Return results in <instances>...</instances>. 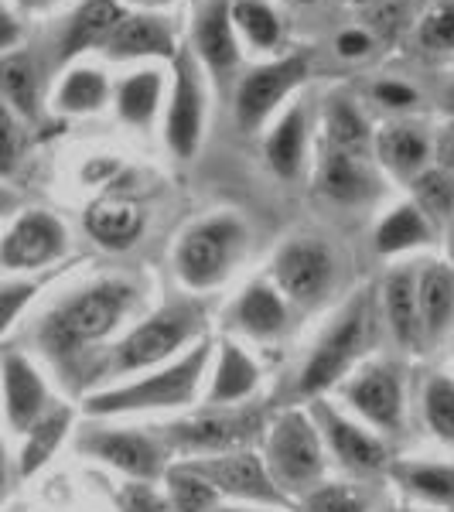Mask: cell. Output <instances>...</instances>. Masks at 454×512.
Segmentation results:
<instances>
[{"label": "cell", "instance_id": "1", "mask_svg": "<svg viewBox=\"0 0 454 512\" xmlns=\"http://www.w3.org/2000/svg\"><path fill=\"white\" fill-rule=\"evenodd\" d=\"M205 362H209V345H198V349H192L185 359L158 376H147L134 386L93 396L89 400V414H130V410L151 407H181V403H188L195 396Z\"/></svg>", "mask_w": 454, "mask_h": 512}, {"label": "cell", "instance_id": "2", "mask_svg": "<svg viewBox=\"0 0 454 512\" xmlns=\"http://www.w3.org/2000/svg\"><path fill=\"white\" fill-rule=\"evenodd\" d=\"M130 287L127 284H99L82 291L76 301H69L62 311H55V318L48 321V342L59 352L65 349H79L86 342H96L106 332H113V325L120 321L123 308L130 304Z\"/></svg>", "mask_w": 454, "mask_h": 512}, {"label": "cell", "instance_id": "3", "mask_svg": "<svg viewBox=\"0 0 454 512\" xmlns=\"http://www.w3.org/2000/svg\"><path fill=\"white\" fill-rule=\"evenodd\" d=\"M243 239V226L229 216L198 222L195 229H188L178 246V274L192 287L219 284L226 277L233 256L239 253V246H243Z\"/></svg>", "mask_w": 454, "mask_h": 512}, {"label": "cell", "instance_id": "4", "mask_svg": "<svg viewBox=\"0 0 454 512\" xmlns=\"http://www.w3.org/2000/svg\"><path fill=\"white\" fill-rule=\"evenodd\" d=\"M321 468V441L315 434V427L308 424V417L301 414H287L277 420L274 437H270V475L277 485L284 489H308L318 482Z\"/></svg>", "mask_w": 454, "mask_h": 512}, {"label": "cell", "instance_id": "5", "mask_svg": "<svg viewBox=\"0 0 454 512\" xmlns=\"http://www.w3.org/2000/svg\"><path fill=\"white\" fill-rule=\"evenodd\" d=\"M304 76H308V59L304 55H291V59L253 69L236 93V123L246 134H253L277 110L280 99L291 93L294 86H301Z\"/></svg>", "mask_w": 454, "mask_h": 512}, {"label": "cell", "instance_id": "6", "mask_svg": "<svg viewBox=\"0 0 454 512\" xmlns=\"http://www.w3.org/2000/svg\"><path fill=\"white\" fill-rule=\"evenodd\" d=\"M205 127V93L202 76H198V62L192 52H181L175 59V93H171L168 110V144L178 158H192L198 151Z\"/></svg>", "mask_w": 454, "mask_h": 512}, {"label": "cell", "instance_id": "7", "mask_svg": "<svg viewBox=\"0 0 454 512\" xmlns=\"http://www.w3.org/2000/svg\"><path fill=\"white\" fill-rule=\"evenodd\" d=\"M362 338H366V304H356L332 332L321 338V345L301 373V393L311 396V393L328 390V386L349 369V362L359 355Z\"/></svg>", "mask_w": 454, "mask_h": 512}, {"label": "cell", "instance_id": "8", "mask_svg": "<svg viewBox=\"0 0 454 512\" xmlns=\"http://www.w3.org/2000/svg\"><path fill=\"white\" fill-rule=\"evenodd\" d=\"M192 328H195V311L185 308V304L161 311L151 321H144L137 332L127 335V342L117 349V369H144L168 359L192 335Z\"/></svg>", "mask_w": 454, "mask_h": 512}, {"label": "cell", "instance_id": "9", "mask_svg": "<svg viewBox=\"0 0 454 512\" xmlns=\"http://www.w3.org/2000/svg\"><path fill=\"white\" fill-rule=\"evenodd\" d=\"M62 250H65L62 222L48 216V212H28L7 233L4 246H0V260L14 270H31L41 267V263H52Z\"/></svg>", "mask_w": 454, "mask_h": 512}, {"label": "cell", "instance_id": "10", "mask_svg": "<svg viewBox=\"0 0 454 512\" xmlns=\"http://www.w3.org/2000/svg\"><path fill=\"white\" fill-rule=\"evenodd\" d=\"M274 267L280 287L297 301H318L328 291V280H332V256L321 243H308V239L287 243L277 253Z\"/></svg>", "mask_w": 454, "mask_h": 512}, {"label": "cell", "instance_id": "11", "mask_svg": "<svg viewBox=\"0 0 454 512\" xmlns=\"http://www.w3.org/2000/svg\"><path fill=\"white\" fill-rule=\"evenodd\" d=\"M192 472H198L212 489H219V492L243 495V499H253V502H284V495L277 492L274 478L267 475V468L260 465L257 454L239 451V454H229V458L195 465Z\"/></svg>", "mask_w": 454, "mask_h": 512}, {"label": "cell", "instance_id": "12", "mask_svg": "<svg viewBox=\"0 0 454 512\" xmlns=\"http://www.w3.org/2000/svg\"><path fill=\"white\" fill-rule=\"evenodd\" d=\"M349 403L366 414L373 424H379L383 431H396L403 420V393H400V379L393 369L376 366L369 373H362L356 383L345 390Z\"/></svg>", "mask_w": 454, "mask_h": 512}, {"label": "cell", "instance_id": "13", "mask_svg": "<svg viewBox=\"0 0 454 512\" xmlns=\"http://www.w3.org/2000/svg\"><path fill=\"white\" fill-rule=\"evenodd\" d=\"M260 431V414H233V417H198L188 424H178L171 431V441L178 448L195 451H229L236 444L250 441Z\"/></svg>", "mask_w": 454, "mask_h": 512}, {"label": "cell", "instance_id": "14", "mask_svg": "<svg viewBox=\"0 0 454 512\" xmlns=\"http://www.w3.org/2000/svg\"><path fill=\"white\" fill-rule=\"evenodd\" d=\"M195 48L198 59L209 65L216 76L236 69L239 62V45L233 35V18H229V4L226 0H212L198 11L195 21Z\"/></svg>", "mask_w": 454, "mask_h": 512}, {"label": "cell", "instance_id": "15", "mask_svg": "<svg viewBox=\"0 0 454 512\" xmlns=\"http://www.w3.org/2000/svg\"><path fill=\"white\" fill-rule=\"evenodd\" d=\"M123 21V11L117 7V0H86L72 21L65 24L62 38H59V62H69L82 55L86 48L106 45V38L113 35V28Z\"/></svg>", "mask_w": 454, "mask_h": 512}, {"label": "cell", "instance_id": "16", "mask_svg": "<svg viewBox=\"0 0 454 512\" xmlns=\"http://www.w3.org/2000/svg\"><path fill=\"white\" fill-rule=\"evenodd\" d=\"M86 233L106 250H127L144 233V212L127 198H99L86 212Z\"/></svg>", "mask_w": 454, "mask_h": 512}, {"label": "cell", "instance_id": "17", "mask_svg": "<svg viewBox=\"0 0 454 512\" xmlns=\"http://www.w3.org/2000/svg\"><path fill=\"white\" fill-rule=\"evenodd\" d=\"M4 396H7V417H11L14 431H31L38 424L41 410H45L48 393L41 376L21 355H7L4 359Z\"/></svg>", "mask_w": 454, "mask_h": 512}, {"label": "cell", "instance_id": "18", "mask_svg": "<svg viewBox=\"0 0 454 512\" xmlns=\"http://www.w3.org/2000/svg\"><path fill=\"white\" fill-rule=\"evenodd\" d=\"M106 52L113 59H144V55L175 59V38H171V28L161 18L134 14V18H123L113 28V35L106 38Z\"/></svg>", "mask_w": 454, "mask_h": 512}, {"label": "cell", "instance_id": "19", "mask_svg": "<svg viewBox=\"0 0 454 512\" xmlns=\"http://www.w3.org/2000/svg\"><path fill=\"white\" fill-rule=\"evenodd\" d=\"M86 448L134 478H151L161 472V451L140 434H103L93 437Z\"/></svg>", "mask_w": 454, "mask_h": 512}, {"label": "cell", "instance_id": "20", "mask_svg": "<svg viewBox=\"0 0 454 512\" xmlns=\"http://www.w3.org/2000/svg\"><path fill=\"white\" fill-rule=\"evenodd\" d=\"M0 99L21 117H38L41 99V72L31 52H11L0 59Z\"/></svg>", "mask_w": 454, "mask_h": 512}, {"label": "cell", "instance_id": "21", "mask_svg": "<svg viewBox=\"0 0 454 512\" xmlns=\"http://www.w3.org/2000/svg\"><path fill=\"white\" fill-rule=\"evenodd\" d=\"M325 427H328V437H332L335 454L349 468H356V472H379V468L386 465V448L376 437L362 434L356 424H345L342 417L325 414Z\"/></svg>", "mask_w": 454, "mask_h": 512}, {"label": "cell", "instance_id": "22", "mask_svg": "<svg viewBox=\"0 0 454 512\" xmlns=\"http://www.w3.org/2000/svg\"><path fill=\"white\" fill-rule=\"evenodd\" d=\"M417 308H420V325L427 328V335H441L444 325L454 315V274L441 263L424 270L417 287Z\"/></svg>", "mask_w": 454, "mask_h": 512}, {"label": "cell", "instance_id": "23", "mask_svg": "<svg viewBox=\"0 0 454 512\" xmlns=\"http://www.w3.org/2000/svg\"><path fill=\"white\" fill-rule=\"evenodd\" d=\"M321 188L335 202H362V198L376 192L366 164L356 154H342V151H328L325 164H321Z\"/></svg>", "mask_w": 454, "mask_h": 512}, {"label": "cell", "instance_id": "24", "mask_svg": "<svg viewBox=\"0 0 454 512\" xmlns=\"http://www.w3.org/2000/svg\"><path fill=\"white\" fill-rule=\"evenodd\" d=\"M304 144H308V123H304L301 106H294L291 113H284V120L277 123V130L267 140L270 168H274L280 178H294L304 161Z\"/></svg>", "mask_w": 454, "mask_h": 512}, {"label": "cell", "instance_id": "25", "mask_svg": "<svg viewBox=\"0 0 454 512\" xmlns=\"http://www.w3.org/2000/svg\"><path fill=\"white\" fill-rule=\"evenodd\" d=\"M260 383V373L253 366V359L243 349H236L233 342H222V359L216 369V383H212L209 400L212 403H236L246 400Z\"/></svg>", "mask_w": 454, "mask_h": 512}, {"label": "cell", "instance_id": "26", "mask_svg": "<svg viewBox=\"0 0 454 512\" xmlns=\"http://www.w3.org/2000/svg\"><path fill=\"white\" fill-rule=\"evenodd\" d=\"M376 151H379V161H383L393 175H417L427 164L431 144H427V137L414 127H386L383 134L376 137Z\"/></svg>", "mask_w": 454, "mask_h": 512}, {"label": "cell", "instance_id": "27", "mask_svg": "<svg viewBox=\"0 0 454 512\" xmlns=\"http://www.w3.org/2000/svg\"><path fill=\"white\" fill-rule=\"evenodd\" d=\"M236 321H239V328H246L250 335L270 338V335L284 332V325H287L284 301H280L270 287L253 284L250 291L243 294V301L236 304Z\"/></svg>", "mask_w": 454, "mask_h": 512}, {"label": "cell", "instance_id": "28", "mask_svg": "<svg viewBox=\"0 0 454 512\" xmlns=\"http://www.w3.org/2000/svg\"><path fill=\"white\" fill-rule=\"evenodd\" d=\"M386 315H390V325L400 342L414 345L420 335V308H417V287L410 270H396V274L386 280Z\"/></svg>", "mask_w": 454, "mask_h": 512}, {"label": "cell", "instance_id": "29", "mask_svg": "<svg viewBox=\"0 0 454 512\" xmlns=\"http://www.w3.org/2000/svg\"><path fill=\"white\" fill-rule=\"evenodd\" d=\"M431 239V222H427L424 212L417 209V205H400V209H393L390 216L383 219V226H379L376 233V250L379 253H403L410 250V246H420Z\"/></svg>", "mask_w": 454, "mask_h": 512}, {"label": "cell", "instance_id": "30", "mask_svg": "<svg viewBox=\"0 0 454 512\" xmlns=\"http://www.w3.org/2000/svg\"><path fill=\"white\" fill-rule=\"evenodd\" d=\"M161 103V76L158 72H134L117 89V110L120 120L134 123V127H147L158 113Z\"/></svg>", "mask_w": 454, "mask_h": 512}, {"label": "cell", "instance_id": "31", "mask_svg": "<svg viewBox=\"0 0 454 512\" xmlns=\"http://www.w3.org/2000/svg\"><path fill=\"white\" fill-rule=\"evenodd\" d=\"M325 130H328V144L332 151H342V154H366L369 147V127L362 120V113L349 99H332L325 113Z\"/></svg>", "mask_w": 454, "mask_h": 512}, {"label": "cell", "instance_id": "32", "mask_svg": "<svg viewBox=\"0 0 454 512\" xmlns=\"http://www.w3.org/2000/svg\"><path fill=\"white\" fill-rule=\"evenodd\" d=\"M59 110L65 113H93L106 103V79L96 69H72L62 79L59 96H55Z\"/></svg>", "mask_w": 454, "mask_h": 512}, {"label": "cell", "instance_id": "33", "mask_svg": "<svg viewBox=\"0 0 454 512\" xmlns=\"http://www.w3.org/2000/svg\"><path fill=\"white\" fill-rule=\"evenodd\" d=\"M414 205L427 216V222H448L454 216V175L444 168L424 171L414 178Z\"/></svg>", "mask_w": 454, "mask_h": 512}, {"label": "cell", "instance_id": "34", "mask_svg": "<svg viewBox=\"0 0 454 512\" xmlns=\"http://www.w3.org/2000/svg\"><path fill=\"white\" fill-rule=\"evenodd\" d=\"M229 18H233V24L246 38H250L253 48H277L280 21L263 0H236V4L229 7Z\"/></svg>", "mask_w": 454, "mask_h": 512}, {"label": "cell", "instance_id": "35", "mask_svg": "<svg viewBox=\"0 0 454 512\" xmlns=\"http://www.w3.org/2000/svg\"><path fill=\"white\" fill-rule=\"evenodd\" d=\"M65 427H69V414H65V410L38 420V424L31 427L28 431L31 437H28V444H24V454H21V475H35L38 468L52 458L55 448H59V441L65 437Z\"/></svg>", "mask_w": 454, "mask_h": 512}, {"label": "cell", "instance_id": "36", "mask_svg": "<svg viewBox=\"0 0 454 512\" xmlns=\"http://www.w3.org/2000/svg\"><path fill=\"white\" fill-rule=\"evenodd\" d=\"M396 475H400L417 495H424V499L444 502V506L454 502V468L451 465H414V468H400Z\"/></svg>", "mask_w": 454, "mask_h": 512}, {"label": "cell", "instance_id": "37", "mask_svg": "<svg viewBox=\"0 0 454 512\" xmlns=\"http://www.w3.org/2000/svg\"><path fill=\"white\" fill-rule=\"evenodd\" d=\"M168 492H171V502H175L178 512H209L212 502H216V489H212L198 472H192V468L171 472Z\"/></svg>", "mask_w": 454, "mask_h": 512}, {"label": "cell", "instance_id": "38", "mask_svg": "<svg viewBox=\"0 0 454 512\" xmlns=\"http://www.w3.org/2000/svg\"><path fill=\"white\" fill-rule=\"evenodd\" d=\"M424 414H427V424L434 427V434L454 444V383L451 379H444V376L431 379L427 396H424Z\"/></svg>", "mask_w": 454, "mask_h": 512}, {"label": "cell", "instance_id": "39", "mask_svg": "<svg viewBox=\"0 0 454 512\" xmlns=\"http://www.w3.org/2000/svg\"><path fill=\"white\" fill-rule=\"evenodd\" d=\"M420 45L431 48V52H454V0L437 4L420 21Z\"/></svg>", "mask_w": 454, "mask_h": 512}, {"label": "cell", "instance_id": "40", "mask_svg": "<svg viewBox=\"0 0 454 512\" xmlns=\"http://www.w3.org/2000/svg\"><path fill=\"white\" fill-rule=\"evenodd\" d=\"M18 158H21V127H18V117H14L11 106L0 99V175L18 168Z\"/></svg>", "mask_w": 454, "mask_h": 512}, {"label": "cell", "instance_id": "41", "mask_svg": "<svg viewBox=\"0 0 454 512\" xmlns=\"http://www.w3.org/2000/svg\"><path fill=\"white\" fill-rule=\"evenodd\" d=\"M308 512H366V509H362V499L352 489L328 485V489H318L311 495Z\"/></svg>", "mask_w": 454, "mask_h": 512}, {"label": "cell", "instance_id": "42", "mask_svg": "<svg viewBox=\"0 0 454 512\" xmlns=\"http://www.w3.org/2000/svg\"><path fill=\"white\" fill-rule=\"evenodd\" d=\"M31 294H35V284H18V287H4V291H0V335L11 328V321L18 318V311L28 304Z\"/></svg>", "mask_w": 454, "mask_h": 512}, {"label": "cell", "instance_id": "43", "mask_svg": "<svg viewBox=\"0 0 454 512\" xmlns=\"http://www.w3.org/2000/svg\"><path fill=\"white\" fill-rule=\"evenodd\" d=\"M120 502H123V512H164V502L154 495L151 485H127Z\"/></svg>", "mask_w": 454, "mask_h": 512}, {"label": "cell", "instance_id": "44", "mask_svg": "<svg viewBox=\"0 0 454 512\" xmlns=\"http://www.w3.org/2000/svg\"><path fill=\"white\" fill-rule=\"evenodd\" d=\"M335 48L342 59H362V55L373 52V38L366 35V31H342V35L335 38Z\"/></svg>", "mask_w": 454, "mask_h": 512}, {"label": "cell", "instance_id": "45", "mask_svg": "<svg viewBox=\"0 0 454 512\" xmlns=\"http://www.w3.org/2000/svg\"><path fill=\"white\" fill-rule=\"evenodd\" d=\"M373 96L379 99L383 106H414L417 103V93L410 86H403V82H379L373 89Z\"/></svg>", "mask_w": 454, "mask_h": 512}, {"label": "cell", "instance_id": "46", "mask_svg": "<svg viewBox=\"0 0 454 512\" xmlns=\"http://www.w3.org/2000/svg\"><path fill=\"white\" fill-rule=\"evenodd\" d=\"M18 38H21V24L14 21L7 11H0V48L18 45Z\"/></svg>", "mask_w": 454, "mask_h": 512}, {"label": "cell", "instance_id": "47", "mask_svg": "<svg viewBox=\"0 0 454 512\" xmlns=\"http://www.w3.org/2000/svg\"><path fill=\"white\" fill-rule=\"evenodd\" d=\"M373 24L379 31H386V35H393L396 31V21L393 18H403V7H396V4H390V7H379V11L373 14Z\"/></svg>", "mask_w": 454, "mask_h": 512}, {"label": "cell", "instance_id": "48", "mask_svg": "<svg viewBox=\"0 0 454 512\" xmlns=\"http://www.w3.org/2000/svg\"><path fill=\"white\" fill-rule=\"evenodd\" d=\"M437 154H441V161H444V171H454V127L441 137V147H437Z\"/></svg>", "mask_w": 454, "mask_h": 512}, {"label": "cell", "instance_id": "49", "mask_svg": "<svg viewBox=\"0 0 454 512\" xmlns=\"http://www.w3.org/2000/svg\"><path fill=\"white\" fill-rule=\"evenodd\" d=\"M55 4V0H18V7H21V11H45V7H52Z\"/></svg>", "mask_w": 454, "mask_h": 512}, {"label": "cell", "instance_id": "50", "mask_svg": "<svg viewBox=\"0 0 454 512\" xmlns=\"http://www.w3.org/2000/svg\"><path fill=\"white\" fill-rule=\"evenodd\" d=\"M7 202H11V198H7V195H0V212L7 209Z\"/></svg>", "mask_w": 454, "mask_h": 512}, {"label": "cell", "instance_id": "51", "mask_svg": "<svg viewBox=\"0 0 454 512\" xmlns=\"http://www.w3.org/2000/svg\"><path fill=\"white\" fill-rule=\"evenodd\" d=\"M144 4H168V0H144Z\"/></svg>", "mask_w": 454, "mask_h": 512}, {"label": "cell", "instance_id": "52", "mask_svg": "<svg viewBox=\"0 0 454 512\" xmlns=\"http://www.w3.org/2000/svg\"><path fill=\"white\" fill-rule=\"evenodd\" d=\"M356 4H379V0H356Z\"/></svg>", "mask_w": 454, "mask_h": 512}, {"label": "cell", "instance_id": "53", "mask_svg": "<svg viewBox=\"0 0 454 512\" xmlns=\"http://www.w3.org/2000/svg\"><path fill=\"white\" fill-rule=\"evenodd\" d=\"M0 489H4V468H0Z\"/></svg>", "mask_w": 454, "mask_h": 512}, {"label": "cell", "instance_id": "54", "mask_svg": "<svg viewBox=\"0 0 454 512\" xmlns=\"http://www.w3.org/2000/svg\"><path fill=\"white\" fill-rule=\"evenodd\" d=\"M216 512H239V509H216Z\"/></svg>", "mask_w": 454, "mask_h": 512}, {"label": "cell", "instance_id": "55", "mask_svg": "<svg viewBox=\"0 0 454 512\" xmlns=\"http://www.w3.org/2000/svg\"><path fill=\"white\" fill-rule=\"evenodd\" d=\"M448 99H451V106H454V89H451V96H448Z\"/></svg>", "mask_w": 454, "mask_h": 512}, {"label": "cell", "instance_id": "56", "mask_svg": "<svg viewBox=\"0 0 454 512\" xmlns=\"http://www.w3.org/2000/svg\"><path fill=\"white\" fill-rule=\"evenodd\" d=\"M301 4H315V0H301Z\"/></svg>", "mask_w": 454, "mask_h": 512}]
</instances>
